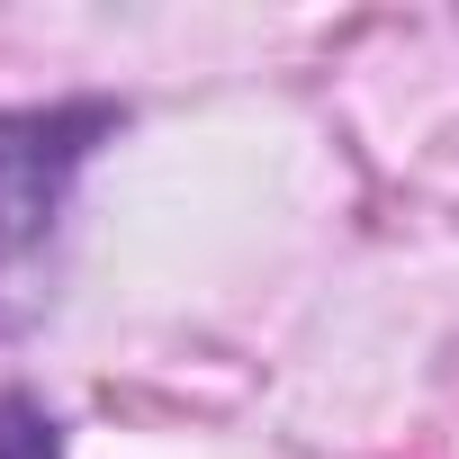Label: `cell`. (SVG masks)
<instances>
[{"label":"cell","mask_w":459,"mask_h":459,"mask_svg":"<svg viewBox=\"0 0 459 459\" xmlns=\"http://www.w3.org/2000/svg\"><path fill=\"white\" fill-rule=\"evenodd\" d=\"M126 126L117 100H46V108H0V271L37 262L64 235V207L82 162Z\"/></svg>","instance_id":"1"},{"label":"cell","mask_w":459,"mask_h":459,"mask_svg":"<svg viewBox=\"0 0 459 459\" xmlns=\"http://www.w3.org/2000/svg\"><path fill=\"white\" fill-rule=\"evenodd\" d=\"M0 459H64V423L19 387H0Z\"/></svg>","instance_id":"2"}]
</instances>
